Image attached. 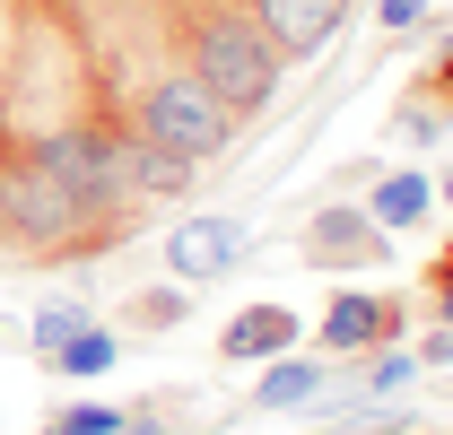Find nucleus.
Listing matches in <instances>:
<instances>
[{
	"label": "nucleus",
	"instance_id": "19",
	"mask_svg": "<svg viewBox=\"0 0 453 435\" xmlns=\"http://www.w3.org/2000/svg\"><path fill=\"white\" fill-rule=\"evenodd\" d=\"M375 18H384L393 35H410V27H427V0H375Z\"/></svg>",
	"mask_w": 453,
	"mask_h": 435
},
{
	"label": "nucleus",
	"instance_id": "17",
	"mask_svg": "<svg viewBox=\"0 0 453 435\" xmlns=\"http://www.w3.org/2000/svg\"><path fill=\"white\" fill-rule=\"evenodd\" d=\"M410 375H418V357H410L401 340H384V348H366V401H384V392H401Z\"/></svg>",
	"mask_w": 453,
	"mask_h": 435
},
{
	"label": "nucleus",
	"instance_id": "16",
	"mask_svg": "<svg viewBox=\"0 0 453 435\" xmlns=\"http://www.w3.org/2000/svg\"><path fill=\"white\" fill-rule=\"evenodd\" d=\"M122 418H131V409H113V401H61L44 427H53V435H113Z\"/></svg>",
	"mask_w": 453,
	"mask_h": 435
},
{
	"label": "nucleus",
	"instance_id": "26",
	"mask_svg": "<svg viewBox=\"0 0 453 435\" xmlns=\"http://www.w3.org/2000/svg\"><path fill=\"white\" fill-rule=\"evenodd\" d=\"M44 435H53V427H44Z\"/></svg>",
	"mask_w": 453,
	"mask_h": 435
},
{
	"label": "nucleus",
	"instance_id": "13",
	"mask_svg": "<svg viewBox=\"0 0 453 435\" xmlns=\"http://www.w3.org/2000/svg\"><path fill=\"white\" fill-rule=\"evenodd\" d=\"M113 357H122V340L105 323H79L61 348H44V375L53 383H88V375H113Z\"/></svg>",
	"mask_w": 453,
	"mask_h": 435
},
{
	"label": "nucleus",
	"instance_id": "6",
	"mask_svg": "<svg viewBox=\"0 0 453 435\" xmlns=\"http://www.w3.org/2000/svg\"><path fill=\"white\" fill-rule=\"evenodd\" d=\"M244 253H253V226L244 218H174V235H166V271L183 287H219Z\"/></svg>",
	"mask_w": 453,
	"mask_h": 435
},
{
	"label": "nucleus",
	"instance_id": "2",
	"mask_svg": "<svg viewBox=\"0 0 453 435\" xmlns=\"http://www.w3.org/2000/svg\"><path fill=\"white\" fill-rule=\"evenodd\" d=\"M35 157L61 174V192L79 201V218L88 226H105V235H122L131 226V174H122V149H113V122H70V131H53Z\"/></svg>",
	"mask_w": 453,
	"mask_h": 435
},
{
	"label": "nucleus",
	"instance_id": "21",
	"mask_svg": "<svg viewBox=\"0 0 453 435\" xmlns=\"http://www.w3.org/2000/svg\"><path fill=\"white\" fill-rule=\"evenodd\" d=\"M113 435H174V418H157V409H131V418H122Z\"/></svg>",
	"mask_w": 453,
	"mask_h": 435
},
{
	"label": "nucleus",
	"instance_id": "18",
	"mask_svg": "<svg viewBox=\"0 0 453 435\" xmlns=\"http://www.w3.org/2000/svg\"><path fill=\"white\" fill-rule=\"evenodd\" d=\"M79 323H96V314H88V305H35V323H27V340H35V357H44V348H61V340H70Z\"/></svg>",
	"mask_w": 453,
	"mask_h": 435
},
{
	"label": "nucleus",
	"instance_id": "23",
	"mask_svg": "<svg viewBox=\"0 0 453 435\" xmlns=\"http://www.w3.org/2000/svg\"><path fill=\"white\" fill-rule=\"evenodd\" d=\"M427 296H436V314H445V331H453V279H427Z\"/></svg>",
	"mask_w": 453,
	"mask_h": 435
},
{
	"label": "nucleus",
	"instance_id": "25",
	"mask_svg": "<svg viewBox=\"0 0 453 435\" xmlns=\"http://www.w3.org/2000/svg\"><path fill=\"white\" fill-rule=\"evenodd\" d=\"M436 201H445V210H453V165H445V174H436Z\"/></svg>",
	"mask_w": 453,
	"mask_h": 435
},
{
	"label": "nucleus",
	"instance_id": "8",
	"mask_svg": "<svg viewBox=\"0 0 453 435\" xmlns=\"http://www.w3.org/2000/svg\"><path fill=\"white\" fill-rule=\"evenodd\" d=\"M244 9H253V27L271 35L280 61H314L349 27V0H244Z\"/></svg>",
	"mask_w": 453,
	"mask_h": 435
},
{
	"label": "nucleus",
	"instance_id": "11",
	"mask_svg": "<svg viewBox=\"0 0 453 435\" xmlns=\"http://www.w3.org/2000/svg\"><path fill=\"white\" fill-rule=\"evenodd\" d=\"M113 149H122V174H131L140 201H183V192H192V157L157 149L149 131H113Z\"/></svg>",
	"mask_w": 453,
	"mask_h": 435
},
{
	"label": "nucleus",
	"instance_id": "5",
	"mask_svg": "<svg viewBox=\"0 0 453 435\" xmlns=\"http://www.w3.org/2000/svg\"><path fill=\"white\" fill-rule=\"evenodd\" d=\"M401 323H410V305H401L393 287H340L332 314L314 323V348L323 357H366V348L401 340Z\"/></svg>",
	"mask_w": 453,
	"mask_h": 435
},
{
	"label": "nucleus",
	"instance_id": "4",
	"mask_svg": "<svg viewBox=\"0 0 453 435\" xmlns=\"http://www.w3.org/2000/svg\"><path fill=\"white\" fill-rule=\"evenodd\" d=\"M0 235H18V244H70V235H96L79 201L61 192V174L44 157H18L0 165Z\"/></svg>",
	"mask_w": 453,
	"mask_h": 435
},
{
	"label": "nucleus",
	"instance_id": "24",
	"mask_svg": "<svg viewBox=\"0 0 453 435\" xmlns=\"http://www.w3.org/2000/svg\"><path fill=\"white\" fill-rule=\"evenodd\" d=\"M427 279H453V244H445V253H436V262H427Z\"/></svg>",
	"mask_w": 453,
	"mask_h": 435
},
{
	"label": "nucleus",
	"instance_id": "22",
	"mask_svg": "<svg viewBox=\"0 0 453 435\" xmlns=\"http://www.w3.org/2000/svg\"><path fill=\"white\" fill-rule=\"evenodd\" d=\"M427 96H445V105H453V35H445V53H436V70H427Z\"/></svg>",
	"mask_w": 453,
	"mask_h": 435
},
{
	"label": "nucleus",
	"instance_id": "9",
	"mask_svg": "<svg viewBox=\"0 0 453 435\" xmlns=\"http://www.w3.org/2000/svg\"><path fill=\"white\" fill-rule=\"evenodd\" d=\"M366 183H375L366 218H375L384 235H410V226L436 218V174H418V165H384V174H366Z\"/></svg>",
	"mask_w": 453,
	"mask_h": 435
},
{
	"label": "nucleus",
	"instance_id": "14",
	"mask_svg": "<svg viewBox=\"0 0 453 435\" xmlns=\"http://www.w3.org/2000/svg\"><path fill=\"white\" fill-rule=\"evenodd\" d=\"M122 323L149 331V340H157V331H174V323H192V287H183V279H166V287H140V296L122 305Z\"/></svg>",
	"mask_w": 453,
	"mask_h": 435
},
{
	"label": "nucleus",
	"instance_id": "3",
	"mask_svg": "<svg viewBox=\"0 0 453 435\" xmlns=\"http://www.w3.org/2000/svg\"><path fill=\"white\" fill-rule=\"evenodd\" d=\"M131 131H149L157 149L210 165V157H226V140H235V113H226L192 70H166V79H149V88H140V122H131Z\"/></svg>",
	"mask_w": 453,
	"mask_h": 435
},
{
	"label": "nucleus",
	"instance_id": "12",
	"mask_svg": "<svg viewBox=\"0 0 453 435\" xmlns=\"http://www.w3.org/2000/svg\"><path fill=\"white\" fill-rule=\"evenodd\" d=\"M323 383H332V357H323V348H314V357H305V348H280L271 375H262V392H244V401H253V409H314Z\"/></svg>",
	"mask_w": 453,
	"mask_h": 435
},
{
	"label": "nucleus",
	"instance_id": "15",
	"mask_svg": "<svg viewBox=\"0 0 453 435\" xmlns=\"http://www.w3.org/2000/svg\"><path fill=\"white\" fill-rule=\"evenodd\" d=\"M393 140H401V149H436V140H445V113H436L427 88H410V96L393 105Z\"/></svg>",
	"mask_w": 453,
	"mask_h": 435
},
{
	"label": "nucleus",
	"instance_id": "10",
	"mask_svg": "<svg viewBox=\"0 0 453 435\" xmlns=\"http://www.w3.org/2000/svg\"><path fill=\"white\" fill-rule=\"evenodd\" d=\"M296 331H305V323H296L288 305H244V314L219 331V357H226V366H271L280 348H296Z\"/></svg>",
	"mask_w": 453,
	"mask_h": 435
},
{
	"label": "nucleus",
	"instance_id": "20",
	"mask_svg": "<svg viewBox=\"0 0 453 435\" xmlns=\"http://www.w3.org/2000/svg\"><path fill=\"white\" fill-rule=\"evenodd\" d=\"M410 357H418V366H453V331H427V340H418Z\"/></svg>",
	"mask_w": 453,
	"mask_h": 435
},
{
	"label": "nucleus",
	"instance_id": "1",
	"mask_svg": "<svg viewBox=\"0 0 453 435\" xmlns=\"http://www.w3.org/2000/svg\"><path fill=\"white\" fill-rule=\"evenodd\" d=\"M288 61L271 53V35L253 27V9H201L192 18V79L219 96L226 113H262L280 96Z\"/></svg>",
	"mask_w": 453,
	"mask_h": 435
},
{
	"label": "nucleus",
	"instance_id": "7",
	"mask_svg": "<svg viewBox=\"0 0 453 435\" xmlns=\"http://www.w3.org/2000/svg\"><path fill=\"white\" fill-rule=\"evenodd\" d=\"M384 226L366 210H314L305 226H296V262L305 271H366V262H384Z\"/></svg>",
	"mask_w": 453,
	"mask_h": 435
}]
</instances>
